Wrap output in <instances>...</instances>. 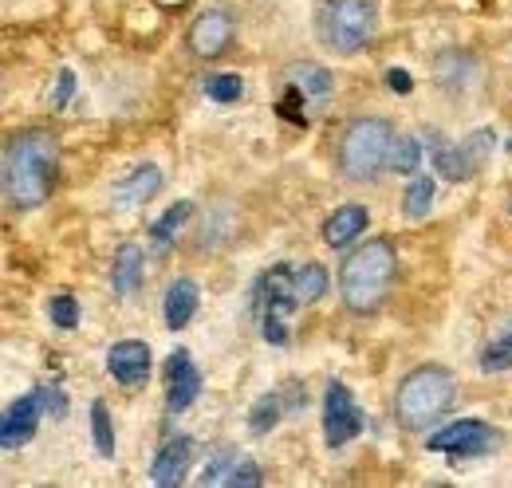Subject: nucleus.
Returning <instances> with one entry per match:
<instances>
[{"mask_svg": "<svg viewBox=\"0 0 512 488\" xmlns=\"http://www.w3.org/2000/svg\"><path fill=\"white\" fill-rule=\"evenodd\" d=\"M56 185V138L48 130H20L4 150V193L16 209H40Z\"/></svg>", "mask_w": 512, "mask_h": 488, "instance_id": "nucleus-1", "label": "nucleus"}, {"mask_svg": "<svg viewBox=\"0 0 512 488\" xmlns=\"http://www.w3.org/2000/svg\"><path fill=\"white\" fill-rule=\"evenodd\" d=\"M394 272H398V252L390 241H367L363 248H355L339 268L343 304L351 311H375L394 284Z\"/></svg>", "mask_w": 512, "mask_h": 488, "instance_id": "nucleus-2", "label": "nucleus"}, {"mask_svg": "<svg viewBox=\"0 0 512 488\" xmlns=\"http://www.w3.org/2000/svg\"><path fill=\"white\" fill-rule=\"evenodd\" d=\"M457 398V382L453 374L442 366H418L414 374H406L398 382V394H394V414L402 429H414V433H426L434 429L449 414Z\"/></svg>", "mask_w": 512, "mask_h": 488, "instance_id": "nucleus-3", "label": "nucleus"}, {"mask_svg": "<svg viewBox=\"0 0 512 488\" xmlns=\"http://www.w3.org/2000/svg\"><path fill=\"white\" fill-rule=\"evenodd\" d=\"M390 150H394V130L386 119H355L335 150L339 174L347 182H375L390 166Z\"/></svg>", "mask_w": 512, "mask_h": 488, "instance_id": "nucleus-4", "label": "nucleus"}, {"mask_svg": "<svg viewBox=\"0 0 512 488\" xmlns=\"http://www.w3.org/2000/svg\"><path fill=\"white\" fill-rule=\"evenodd\" d=\"M316 28L331 52L355 56L375 36V8H371V0H327L320 8Z\"/></svg>", "mask_w": 512, "mask_h": 488, "instance_id": "nucleus-5", "label": "nucleus"}, {"mask_svg": "<svg viewBox=\"0 0 512 488\" xmlns=\"http://www.w3.org/2000/svg\"><path fill=\"white\" fill-rule=\"evenodd\" d=\"M256 300L264 307V339L268 343H288V331H284V315L296 307V280H292V268L288 264H276L260 276V288H256Z\"/></svg>", "mask_w": 512, "mask_h": 488, "instance_id": "nucleus-6", "label": "nucleus"}, {"mask_svg": "<svg viewBox=\"0 0 512 488\" xmlns=\"http://www.w3.org/2000/svg\"><path fill=\"white\" fill-rule=\"evenodd\" d=\"M359 429H363V414H359L351 390H347L343 382H331V386H327V402H323V441H327L331 449H339V445H347Z\"/></svg>", "mask_w": 512, "mask_h": 488, "instance_id": "nucleus-7", "label": "nucleus"}, {"mask_svg": "<svg viewBox=\"0 0 512 488\" xmlns=\"http://www.w3.org/2000/svg\"><path fill=\"white\" fill-rule=\"evenodd\" d=\"M430 449L449 453V457H477V453H489L493 449V429L477 418H461V422H449L446 429L430 433Z\"/></svg>", "mask_w": 512, "mask_h": 488, "instance_id": "nucleus-8", "label": "nucleus"}, {"mask_svg": "<svg viewBox=\"0 0 512 488\" xmlns=\"http://www.w3.org/2000/svg\"><path fill=\"white\" fill-rule=\"evenodd\" d=\"M489 142H493V134L489 130H477L469 142H461V146H438L434 150V166H438V174L449 178V182H469L477 170H481V162H485V154H489Z\"/></svg>", "mask_w": 512, "mask_h": 488, "instance_id": "nucleus-9", "label": "nucleus"}, {"mask_svg": "<svg viewBox=\"0 0 512 488\" xmlns=\"http://www.w3.org/2000/svg\"><path fill=\"white\" fill-rule=\"evenodd\" d=\"M44 402H48L44 390H32V394H24V398H16V402L8 406V414H4V422H0V445H4L8 453L32 441V433L40 426Z\"/></svg>", "mask_w": 512, "mask_h": 488, "instance_id": "nucleus-10", "label": "nucleus"}, {"mask_svg": "<svg viewBox=\"0 0 512 488\" xmlns=\"http://www.w3.org/2000/svg\"><path fill=\"white\" fill-rule=\"evenodd\" d=\"M229 40H233V16H229L225 8H209V12H201V16L193 20V28H190L193 56L213 60V56H221V52L229 48Z\"/></svg>", "mask_w": 512, "mask_h": 488, "instance_id": "nucleus-11", "label": "nucleus"}, {"mask_svg": "<svg viewBox=\"0 0 512 488\" xmlns=\"http://www.w3.org/2000/svg\"><path fill=\"white\" fill-rule=\"evenodd\" d=\"M197 394H201V374L193 366L190 351H174L166 359V406H170V414L190 410Z\"/></svg>", "mask_w": 512, "mask_h": 488, "instance_id": "nucleus-12", "label": "nucleus"}, {"mask_svg": "<svg viewBox=\"0 0 512 488\" xmlns=\"http://www.w3.org/2000/svg\"><path fill=\"white\" fill-rule=\"evenodd\" d=\"M107 370L123 382V386H142L146 382V374H150V347L146 343H115L111 351H107Z\"/></svg>", "mask_w": 512, "mask_h": 488, "instance_id": "nucleus-13", "label": "nucleus"}, {"mask_svg": "<svg viewBox=\"0 0 512 488\" xmlns=\"http://www.w3.org/2000/svg\"><path fill=\"white\" fill-rule=\"evenodd\" d=\"M190 437H178V441H166L154 469H150V481L162 488H174L186 481V465H190Z\"/></svg>", "mask_w": 512, "mask_h": 488, "instance_id": "nucleus-14", "label": "nucleus"}, {"mask_svg": "<svg viewBox=\"0 0 512 488\" xmlns=\"http://www.w3.org/2000/svg\"><path fill=\"white\" fill-rule=\"evenodd\" d=\"M158 189H162V170L158 166H138L130 178L115 185V205L119 209H142Z\"/></svg>", "mask_w": 512, "mask_h": 488, "instance_id": "nucleus-15", "label": "nucleus"}, {"mask_svg": "<svg viewBox=\"0 0 512 488\" xmlns=\"http://www.w3.org/2000/svg\"><path fill=\"white\" fill-rule=\"evenodd\" d=\"M367 205H343V209H335L331 217H327V225H323V241L331 244V248H343V244H351L355 237H363V229H367Z\"/></svg>", "mask_w": 512, "mask_h": 488, "instance_id": "nucleus-16", "label": "nucleus"}, {"mask_svg": "<svg viewBox=\"0 0 512 488\" xmlns=\"http://www.w3.org/2000/svg\"><path fill=\"white\" fill-rule=\"evenodd\" d=\"M197 300H201V292H197L193 280H174L166 288V304H162L166 307V327L170 331H182L193 319V311H197Z\"/></svg>", "mask_w": 512, "mask_h": 488, "instance_id": "nucleus-17", "label": "nucleus"}, {"mask_svg": "<svg viewBox=\"0 0 512 488\" xmlns=\"http://www.w3.org/2000/svg\"><path fill=\"white\" fill-rule=\"evenodd\" d=\"M288 79H292V91L304 95V99H327L331 95V75L320 63H296V67H288Z\"/></svg>", "mask_w": 512, "mask_h": 488, "instance_id": "nucleus-18", "label": "nucleus"}, {"mask_svg": "<svg viewBox=\"0 0 512 488\" xmlns=\"http://www.w3.org/2000/svg\"><path fill=\"white\" fill-rule=\"evenodd\" d=\"M138 280H142V248H138V244H123V248L115 252L111 284H115L119 296H130V292L138 288Z\"/></svg>", "mask_w": 512, "mask_h": 488, "instance_id": "nucleus-19", "label": "nucleus"}, {"mask_svg": "<svg viewBox=\"0 0 512 488\" xmlns=\"http://www.w3.org/2000/svg\"><path fill=\"white\" fill-rule=\"evenodd\" d=\"M190 213H193L190 201H178V205H170V209H166V217H162V221L150 229V244H154V252H158V256H162V252L174 244V233H178V229L190 221Z\"/></svg>", "mask_w": 512, "mask_h": 488, "instance_id": "nucleus-20", "label": "nucleus"}, {"mask_svg": "<svg viewBox=\"0 0 512 488\" xmlns=\"http://www.w3.org/2000/svg\"><path fill=\"white\" fill-rule=\"evenodd\" d=\"M237 461H241V453L233 449V445H221V449H213V457L205 461V469H201V477H197V485H225L233 481V469H237Z\"/></svg>", "mask_w": 512, "mask_h": 488, "instance_id": "nucleus-21", "label": "nucleus"}, {"mask_svg": "<svg viewBox=\"0 0 512 488\" xmlns=\"http://www.w3.org/2000/svg\"><path fill=\"white\" fill-rule=\"evenodd\" d=\"M296 280V304H316L323 292H327V268L323 264H304L292 272Z\"/></svg>", "mask_w": 512, "mask_h": 488, "instance_id": "nucleus-22", "label": "nucleus"}, {"mask_svg": "<svg viewBox=\"0 0 512 488\" xmlns=\"http://www.w3.org/2000/svg\"><path fill=\"white\" fill-rule=\"evenodd\" d=\"M205 95L213 99V103H237L241 95H245V79L241 75H209L205 79Z\"/></svg>", "mask_w": 512, "mask_h": 488, "instance_id": "nucleus-23", "label": "nucleus"}, {"mask_svg": "<svg viewBox=\"0 0 512 488\" xmlns=\"http://www.w3.org/2000/svg\"><path fill=\"white\" fill-rule=\"evenodd\" d=\"M418 158H422L418 138H410V134L394 138V150H390V170H394V174H414V170H418Z\"/></svg>", "mask_w": 512, "mask_h": 488, "instance_id": "nucleus-24", "label": "nucleus"}, {"mask_svg": "<svg viewBox=\"0 0 512 488\" xmlns=\"http://www.w3.org/2000/svg\"><path fill=\"white\" fill-rule=\"evenodd\" d=\"M430 205H434V178H414L406 189V217L418 221V217H426Z\"/></svg>", "mask_w": 512, "mask_h": 488, "instance_id": "nucleus-25", "label": "nucleus"}, {"mask_svg": "<svg viewBox=\"0 0 512 488\" xmlns=\"http://www.w3.org/2000/svg\"><path fill=\"white\" fill-rule=\"evenodd\" d=\"M91 433H95V449L103 453V457H115V429H111V414H107V406L103 402H95L91 406Z\"/></svg>", "mask_w": 512, "mask_h": 488, "instance_id": "nucleus-26", "label": "nucleus"}, {"mask_svg": "<svg viewBox=\"0 0 512 488\" xmlns=\"http://www.w3.org/2000/svg\"><path fill=\"white\" fill-rule=\"evenodd\" d=\"M276 422H280V398L276 394H264L253 406V414H249V429L253 433H268Z\"/></svg>", "mask_w": 512, "mask_h": 488, "instance_id": "nucleus-27", "label": "nucleus"}, {"mask_svg": "<svg viewBox=\"0 0 512 488\" xmlns=\"http://www.w3.org/2000/svg\"><path fill=\"white\" fill-rule=\"evenodd\" d=\"M481 366H485V370H509L512 366V319H509V331H505L493 347H485Z\"/></svg>", "mask_w": 512, "mask_h": 488, "instance_id": "nucleus-28", "label": "nucleus"}, {"mask_svg": "<svg viewBox=\"0 0 512 488\" xmlns=\"http://www.w3.org/2000/svg\"><path fill=\"white\" fill-rule=\"evenodd\" d=\"M48 315H52L56 327L71 331V327L79 323V304H75L71 296H52V300H48Z\"/></svg>", "mask_w": 512, "mask_h": 488, "instance_id": "nucleus-29", "label": "nucleus"}, {"mask_svg": "<svg viewBox=\"0 0 512 488\" xmlns=\"http://www.w3.org/2000/svg\"><path fill=\"white\" fill-rule=\"evenodd\" d=\"M256 485H260V469H256L249 457H241V461H237V469H233L229 488H256Z\"/></svg>", "mask_w": 512, "mask_h": 488, "instance_id": "nucleus-30", "label": "nucleus"}, {"mask_svg": "<svg viewBox=\"0 0 512 488\" xmlns=\"http://www.w3.org/2000/svg\"><path fill=\"white\" fill-rule=\"evenodd\" d=\"M386 87H390V91H398V95H410V91H414V83H410V71H402V67H390V71H386Z\"/></svg>", "mask_w": 512, "mask_h": 488, "instance_id": "nucleus-31", "label": "nucleus"}, {"mask_svg": "<svg viewBox=\"0 0 512 488\" xmlns=\"http://www.w3.org/2000/svg\"><path fill=\"white\" fill-rule=\"evenodd\" d=\"M71 91H75V75L71 71H60V83H56V95H52V107H64L67 99H71Z\"/></svg>", "mask_w": 512, "mask_h": 488, "instance_id": "nucleus-32", "label": "nucleus"}]
</instances>
